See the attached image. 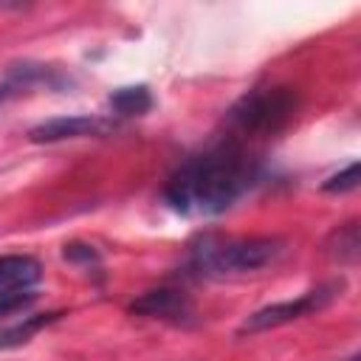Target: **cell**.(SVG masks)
Returning <instances> with one entry per match:
<instances>
[{
  "instance_id": "obj_9",
  "label": "cell",
  "mask_w": 361,
  "mask_h": 361,
  "mask_svg": "<svg viewBox=\"0 0 361 361\" xmlns=\"http://www.w3.org/2000/svg\"><path fill=\"white\" fill-rule=\"evenodd\" d=\"M110 110L121 118H130V116H144L149 107H152V93L147 85H127V87H116L107 99Z\"/></svg>"
},
{
  "instance_id": "obj_4",
  "label": "cell",
  "mask_w": 361,
  "mask_h": 361,
  "mask_svg": "<svg viewBox=\"0 0 361 361\" xmlns=\"http://www.w3.org/2000/svg\"><path fill=\"white\" fill-rule=\"evenodd\" d=\"M344 290V282H327V285H319L296 299H288V302H274V305H265L259 310H254L251 316H245V322L240 324V336L243 333H259V330H271V327H279V324H288V322H296V319H305L322 307H327L338 293Z\"/></svg>"
},
{
  "instance_id": "obj_12",
  "label": "cell",
  "mask_w": 361,
  "mask_h": 361,
  "mask_svg": "<svg viewBox=\"0 0 361 361\" xmlns=\"http://www.w3.org/2000/svg\"><path fill=\"white\" fill-rule=\"evenodd\" d=\"M355 186H358V161H353V164H347L341 172L330 175V178L322 183V192H327V195H341V192H353Z\"/></svg>"
},
{
  "instance_id": "obj_11",
  "label": "cell",
  "mask_w": 361,
  "mask_h": 361,
  "mask_svg": "<svg viewBox=\"0 0 361 361\" xmlns=\"http://www.w3.org/2000/svg\"><path fill=\"white\" fill-rule=\"evenodd\" d=\"M56 319H62V310H51V313H37V316H25L20 324L8 327L0 333V350H8V347H20L25 344L34 333H39L42 327L54 324Z\"/></svg>"
},
{
  "instance_id": "obj_5",
  "label": "cell",
  "mask_w": 361,
  "mask_h": 361,
  "mask_svg": "<svg viewBox=\"0 0 361 361\" xmlns=\"http://www.w3.org/2000/svg\"><path fill=\"white\" fill-rule=\"evenodd\" d=\"M68 82L65 73H59L56 68L45 65V62H34V59H25V62H14L3 71L0 76V104L23 96V93H31L34 87H62Z\"/></svg>"
},
{
  "instance_id": "obj_3",
  "label": "cell",
  "mask_w": 361,
  "mask_h": 361,
  "mask_svg": "<svg viewBox=\"0 0 361 361\" xmlns=\"http://www.w3.org/2000/svg\"><path fill=\"white\" fill-rule=\"evenodd\" d=\"M296 104H299V96L293 87H285V85L257 87L240 96L228 107L226 121L240 135H271L293 118Z\"/></svg>"
},
{
  "instance_id": "obj_7",
  "label": "cell",
  "mask_w": 361,
  "mask_h": 361,
  "mask_svg": "<svg viewBox=\"0 0 361 361\" xmlns=\"http://www.w3.org/2000/svg\"><path fill=\"white\" fill-rule=\"evenodd\" d=\"M130 313L135 316H147V319H164V322H189L195 307H192V299L183 293V290H175V288H152L147 293H141L138 299H133L127 305Z\"/></svg>"
},
{
  "instance_id": "obj_14",
  "label": "cell",
  "mask_w": 361,
  "mask_h": 361,
  "mask_svg": "<svg viewBox=\"0 0 361 361\" xmlns=\"http://www.w3.org/2000/svg\"><path fill=\"white\" fill-rule=\"evenodd\" d=\"M65 259H71V262H82V265H96L99 262V254L93 251V245H82V243H71V245H65Z\"/></svg>"
},
{
  "instance_id": "obj_6",
  "label": "cell",
  "mask_w": 361,
  "mask_h": 361,
  "mask_svg": "<svg viewBox=\"0 0 361 361\" xmlns=\"http://www.w3.org/2000/svg\"><path fill=\"white\" fill-rule=\"evenodd\" d=\"M113 130L110 118L102 116H56L28 130V141L34 144H56L68 138H87V135H104Z\"/></svg>"
},
{
  "instance_id": "obj_1",
  "label": "cell",
  "mask_w": 361,
  "mask_h": 361,
  "mask_svg": "<svg viewBox=\"0 0 361 361\" xmlns=\"http://www.w3.org/2000/svg\"><path fill=\"white\" fill-rule=\"evenodd\" d=\"M259 178V164L240 141H217L186 158L164 186V203L189 217H212L231 209Z\"/></svg>"
},
{
  "instance_id": "obj_15",
  "label": "cell",
  "mask_w": 361,
  "mask_h": 361,
  "mask_svg": "<svg viewBox=\"0 0 361 361\" xmlns=\"http://www.w3.org/2000/svg\"><path fill=\"white\" fill-rule=\"evenodd\" d=\"M344 361H361V355H358V353H353V355H350V358H344Z\"/></svg>"
},
{
  "instance_id": "obj_13",
  "label": "cell",
  "mask_w": 361,
  "mask_h": 361,
  "mask_svg": "<svg viewBox=\"0 0 361 361\" xmlns=\"http://www.w3.org/2000/svg\"><path fill=\"white\" fill-rule=\"evenodd\" d=\"M37 299V293L34 290H20V293H3L0 296V319H6V316H11V313H17V310H25L31 302Z\"/></svg>"
},
{
  "instance_id": "obj_2",
  "label": "cell",
  "mask_w": 361,
  "mask_h": 361,
  "mask_svg": "<svg viewBox=\"0 0 361 361\" xmlns=\"http://www.w3.org/2000/svg\"><path fill=\"white\" fill-rule=\"evenodd\" d=\"M285 251L279 237H203L189 257L197 274H243L271 265Z\"/></svg>"
},
{
  "instance_id": "obj_10",
  "label": "cell",
  "mask_w": 361,
  "mask_h": 361,
  "mask_svg": "<svg viewBox=\"0 0 361 361\" xmlns=\"http://www.w3.org/2000/svg\"><path fill=\"white\" fill-rule=\"evenodd\" d=\"M327 254L338 262H355L358 259V248H361V237H358V220H347L341 226H336L324 243Z\"/></svg>"
},
{
  "instance_id": "obj_8",
  "label": "cell",
  "mask_w": 361,
  "mask_h": 361,
  "mask_svg": "<svg viewBox=\"0 0 361 361\" xmlns=\"http://www.w3.org/2000/svg\"><path fill=\"white\" fill-rule=\"evenodd\" d=\"M42 279V265L28 254H3L0 257V296L31 290Z\"/></svg>"
}]
</instances>
